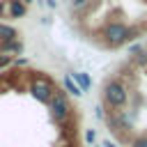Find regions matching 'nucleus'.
<instances>
[{
  "mask_svg": "<svg viewBox=\"0 0 147 147\" xmlns=\"http://www.w3.org/2000/svg\"><path fill=\"white\" fill-rule=\"evenodd\" d=\"M0 53H2V55H18V53H23V44H21L18 39H14V41H2V44H0Z\"/></svg>",
  "mask_w": 147,
  "mask_h": 147,
  "instance_id": "nucleus-7",
  "label": "nucleus"
},
{
  "mask_svg": "<svg viewBox=\"0 0 147 147\" xmlns=\"http://www.w3.org/2000/svg\"><path fill=\"white\" fill-rule=\"evenodd\" d=\"M14 39H18L16 28H11L7 23H0V41H14Z\"/></svg>",
  "mask_w": 147,
  "mask_h": 147,
  "instance_id": "nucleus-10",
  "label": "nucleus"
},
{
  "mask_svg": "<svg viewBox=\"0 0 147 147\" xmlns=\"http://www.w3.org/2000/svg\"><path fill=\"white\" fill-rule=\"evenodd\" d=\"M106 124L110 126L113 133H129L133 129V115L131 113H124V110H110V115L106 117Z\"/></svg>",
  "mask_w": 147,
  "mask_h": 147,
  "instance_id": "nucleus-4",
  "label": "nucleus"
},
{
  "mask_svg": "<svg viewBox=\"0 0 147 147\" xmlns=\"http://www.w3.org/2000/svg\"><path fill=\"white\" fill-rule=\"evenodd\" d=\"M71 78L76 80V85H78L83 92H87V90L92 87V78H90L85 71H74V74H71Z\"/></svg>",
  "mask_w": 147,
  "mask_h": 147,
  "instance_id": "nucleus-9",
  "label": "nucleus"
},
{
  "mask_svg": "<svg viewBox=\"0 0 147 147\" xmlns=\"http://www.w3.org/2000/svg\"><path fill=\"white\" fill-rule=\"evenodd\" d=\"M21 2H23V5H25V7H28V5H30V2H32V0H21Z\"/></svg>",
  "mask_w": 147,
  "mask_h": 147,
  "instance_id": "nucleus-20",
  "label": "nucleus"
},
{
  "mask_svg": "<svg viewBox=\"0 0 147 147\" xmlns=\"http://www.w3.org/2000/svg\"><path fill=\"white\" fill-rule=\"evenodd\" d=\"M46 5L48 7H55V0H46Z\"/></svg>",
  "mask_w": 147,
  "mask_h": 147,
  "instance_id": "nucleus-19",
  "label": "nucleus"
},
{
  "mask_svg": "<svg viewBox=\"0 0 147 147\" xmlns=\"http://www.w3.org/2000/svg\"><path fill=\"white\" fill-rule=\"evenodd\" d=\"M129 25L126 23H122V21H110V23H106L103 25V30H101V37L106 39V44L108 46H122V44H126L129 41Z\"/></svg>",
  "mask_w": 147,
  "mask_h": 147,
  "instance_id": "nucleus-2",
  "label": "nucleus"
},
{
  "mask_svg": "<svg viewBox=\"0 0 147 147\" xmlns=\"http://www.w3.org/2000/svg\"><path fill=\"white\" fill-rule=\"evenodd\" d=\"M94 140H96V131H94V129H87V131H85V142L92 145Z\"/></svg>",
  "mask_w": 147,
  "mask_h": 147,
  "instance_id": "nucleus-13",
  "label": "nucleus"
},
{
  "mask_svg": "<svg viewBox=\"0 0 147 147\" xmlns=\"http://www.w3.org/2000/svg\"><path fill=\"white\" fill-rule=\"evenodd\" d=\"M11 62H14V57H11V55H2V53H0V69H5V67H9Z\"/></svg>",
  "mask_w": 147,
  "mask_h": 147,
  "instance_id": "nucleus-14",
  "label": "nucleus"
},
{
  "mask_svg": "<svg viewBox=\"0 0 147 147\" xmlns=\"http://www.w3.org/2000/svg\"><path fill=\"white\" fill-rule=\"evenodd\" d=\"M14 64H16V67H25V64H28V57H18Z\"/></svg>",
  "mask_w": 147,
  "mask_h": 147,
  "instance_id": "nucleus-17",
  "label": "nucleus"
},
{
  "mask_svg": "<svg viewBox=\"0 0 147 147\" xmlns=\"http://www.w3.org/2000/svg\"><path fill=\"white\" fill-rule=\"evenodd\" d=\"M30 94H32L37 101L48 103V101L53 99V94H55V87L51 85L48 78H34V80L30 83Z\"/></svg>",
  "mask_w": 147,
  "mask_h": 147,
  "instance_id": "nucleus-5",
  "label": "nucleus"
},
{
  "mask_svg": "<svg viewBox=\"0 0 147 147\" xmlns=\"http://www.w3.org/2000/svg\"><path fill=\"white\" fill-rule=\"evenodd\" d=\"M5 2H7V14H9V18H21V16H25L28 7H25L21 0H5Z\"/></svg>",
  "mask_w": 147,
  "mask_h": 147,
  "instance_id": "nucleus-6",
  "label": "nucleus"
},
{
  "mask_svg": "<svg viewBox=\"0 0 147 147\" xmlns=\"http://www.w3.org/2000/svg\"><path fill=\"white\" fill-rule=\"evenodd\" d=\"M133 64H138V67H147V51L136 53V55H133Z\"/></svg>",
  "mask_w": 147,
  "mask_h": 147,
  "instance_id": "nucleus-11",
  "label": "nucleus"
},
{
  "mask_svg": "<svg viewBox=\"0 0 147 147\" xmlns=\"http://www.w3.org/2000/svg\"><path fill=\"white\" fill-rule=\"evenodd\" d=\"M126 101H129V90L122 80L113 78L103 85V106H108L110 110H119L126 106Z\"/></svg>",
  "mask_w": 147,
  "mask_h": 147,
  "instance_id": "nucleus-1",
  "label": "nucleus"
},
{
  "mask_svg": "<svg viewBox=\"0 0 147 147\" xmlns=\"http://www.w3.org/2000/svg\"><path fill=\"white\" fill-rule=\"evenodd\" d=\"M94 115H96V117H99V119H106V117H108V115H106V110H103V106H101V103H99V106H96V108H94Z\"/></svg>",
  "mask_w": 147,
  "mask_h": 147,
  "instance_id": "nucleus-15",
  "label": "nucleus"
},
{
  "mask_svg": "<svg viewBox=\"0 0 147 147\" xmlns=\"http://www.w3.org/2000/svg\"><path fill=\"white\" fill-rule=\"evenodd\" d=\"M90 0H71V5H74V9H80V7H85Z\"/></svg>",
  "mask_w": 147,
  "mask_h": 147,
  "instance_id": "nucleus-16",
  "label": "nucleus"
},
{
  "mask_svg": "<svg viewBox=\"0 0 147 147\" xmlns=\"http://www.w3.org/2000/svg\"><path fill=\"white\" fill-rule=\"evenodd\" d=\"M103 147H117V145H115L113 140H103Z\"/></svg>",
  "mask_w": 147,
  "mask_h": 147,
  "instance_id": "nucleus-18",
  "label": "nucleus"
},
{
  "mask_svg": "<svg viewBox=\"0 0 147 147\" xmlns=\"http://www.w3.org/2000/svg\"><path fill=\"white\" fill-rule=\"evenodd\" d=\"M48 110H51V117L60 124H64L67 119H71V103H69V96L67 92H57L53 94V99L48 101Z\"/></svg>",
  "mask_w": 147,
  "mask_h": 147,
  "instance_id": "nucleus-3",
  "label": "nucleus"
},
{
  "mask_svg": "<svg viewBox=\"0 0 147 147\" xmlns=\"http://www.w3.org/2000/svg\"><path fill=\"white\" fill-rule=\"evenodd\" d=\"M129 147H147V136H136V138H131Z\"/></svg>",
  "mask_w": 147,
  "mask_h": 147,
  "instance_id": "nucleus-12",
  "label": "nucleus"
},
{
  "mask_svg": "<svg viewBox=\"0 0 147 147\" xmlns=\"http://www.w3.org/2000/svg\"><path fill=\"white\" fill-rule=\"evenodd\" d=\"M62 87H64V92H67V94H71V96H83V94H85V92L76 85V80L71 78V74L62 78Z\"/></svg>",
  "mask_w": 147,
  "mask_h": 147,
  "instance_id": "nucleus-8",
  "label": "nucleus"
}]
</instances>
